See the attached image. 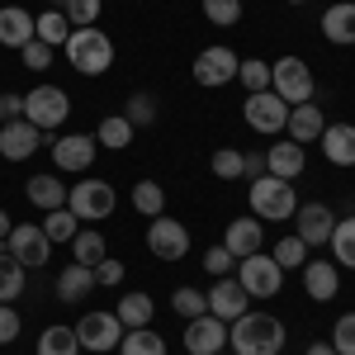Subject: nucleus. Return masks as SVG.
I'll list each match as a JSON object with an SVG mask.
<instances>
[{
	"label": "nucleus",
	"mask_w": 355,
	"mask_h": 355,
	"mask_svg": "<svg viewBox=\"0 0 355 355\" xmlns=\"http://www.w3.org/2000/svg\"><path fill=\"white\" fill-rule=\"evenodd\" d=\"M284 341L289 331L275 313H242L237 322H227V346L237 355H279Z\"/></svg>",
	"instance_id": "f257e3e1"
},
{
	"label": "nucleus",
	"mask_w": 355,
	"mask_h": 355,
	"mask_svg": "<svg viewBox=\"0 0 355 355\" xmlns=\"http://www.w3.org/2000/svg\"><path fill=\"white\" fill-rule=\"evenodd\" d=\"M67 62L81 71V76H105L114 67V38L105 33V28L85 24V28H71V38H67Z\"/></svg>",
	"instance_id": "f03ea898"
},
{
	"label": "nucleus",
	"mask_w": 355,
	"mask_h": 355,
	"mask_svg": "<svg viewBox=\"0 0 355 355\" xmlns=\"http://www.w3.org/2000/svg\"><path fill=\"white\" fill-rule=\"evenodd\" d=\"M246 204H251V218H261V223H284V218H294L299 194H294V180H279V175H270V171H266L261 180H251Z\"/></svg>",
	"instance_id": "7ed1b4c3"
},
{
	"label": "nucleus",
	"mask_w": 355,
	"mask_h": 355,
	"mask_svg": "<svg viewBox=\"0 0 355 355\" xmlns=\"http://www.w3.org/2000/svg\"><path fill=\"white\" fill-rule=\"evenodd\" d=\"M24 119L33 123V128L53 133V128H62V123L71 119V95H67L62 85H53V81L33 85V90L24 95Z\"/></svg>",
	"instance_id": "20e7f679"
},
{
	"label": "nucleus",
	"mask_w": 355,
	"mask_h": 355,
	"mask_svg": "<svg viewBox=\"0 0 355 355\" xmlns=\"http://www.w3.org/2000/svg\"><path fill=\"white\" fill-rule=\"evenodd\" d=\"M67 209L85 223H105V218H114V209H119V194H114L110 180H76V185L67 190Z\"/></svg>",
	"instance_id": "39448f33"
},
{
	"label": "nucleus",
	"mask_w": 355,
	"mask_h": 355,
	"mask_svg": "<svg viewBox=\"0 0 355 355\" xmlns=\"http://www.w3.org/2000/svg\"><path fill=\"white\" fill-rule=\"evenodd\" d=\"M270 90L294 110V105H308L313 100V67L303 57H279L270 62Z\"/></svg>",
	"instance_id": "423d86ee"
},
{
	"label": "nucleus",
	"mask_w": 355,
	"mask_h": 355,
	"mask_svg": "<svg viewBox=\"0 0 355 355\" xmlns=\"http://www.w3.org/2000/svg\"><path fill=\"white\" fill-rule=\"evenodd\" d=\"M237 67H242V57L232 53L227 43H214V48H204V53L194 57L190 76H194V85H204V90H218V85L237 81Z\"/></svg>",
	"instance_id": "0eeeda50"
},
{
	"label": "nucleus",
	"mask_w": 355,
	"mask_h": 355,
	"mask_svg": "<svg viewBox=\"0 0 355 355\" xmlns=\"http://www.w3.org/2000/svg\"><path fill=\"white\" fill-rule=\"evenodd\" d=\"M76 341H81V351H95V355L119 351V341H123V322H119V313H105V308L85 313L81 322H76Z\"/></svg>",
	"instance_id": "6e6552de"
},
{
	"label": "nucleus",
	"mask_w": 355,
	"mask_h": 355,
	"mask_svg": "<svg viewBox=\"0 0 355 355\" xmlns=\"http://www.w3.org/2000/svg\"><path fill=\"white\" fill-rule=\"evenodd\" d=\"M147 251L157 261H185L190 256V227L180 218H147Z\"/></svg>",
	"instance_id": "1a4fd4ad"
},
{
	"label": "nucleus",
	"mask_w": 355,
	"mask_h": 355,
	"mask_svg": "<svg viewBox=\"0 0 355 355\" xmlns=\"http://www.w3.org/2000/svg\"><path fill=\"white\" fill-rule=\"evenodd\" d=\"M237 279H242V289L251 299H275L284 289V270L275 266V256H261V251L237 261Z\"/></svg>",
	"instance_id": "9d476101"
},
{
	"label": "nucleus",
	"mask_w": 355,
	"mask_h": 355,
	"mask_svg": "<svg viewBox=\"0 0 355 355\" xmlns=\"http://www.w3.org/2000/svg\"><path fill=\"white\" fill-rule=\"evenodd\" d=\"M5 251H10L24 270H38V266H48L53 242H48V232H43L38 223H15V227H10V237H5Z\"/></svg>",
	"instance_id": "9b49d317"
},
{
	"label": "nucleus",
	"mask_w": 355,
	"mask_h": 355,
	"mask_svg": "<svg viewBox=\"0 0 355 355\" xmlns=\"http://www.w3.org/2000/svg\"><path fill=\"white\" fill-rule=\"evenodd\" d=\"M242 119L256 128V133L275 137V133H284V123H289V105H284L275 90H256V95L242 100Z\"/></svg>",
	"instance_id": "f8f14e48"
},
{
	"label": "nucleus",
	"mask_w": 355,
	"mask_h": 355,
	"mask_svg": "<svg viewBox=\"0 0 355 355\" xmlns=\"http://www.w3.org/2000/svg\"><path fill=\"white\" fill-rule=\"evenodd\" d=\"M53 147V166L57 171H90L95 166V152H100V142H95V133H62L48 142Z\"/></svg>",
	"instance_id": "ddd939ff"
},
{
	"label": "nucleus",
	"mask_w": 355,
	"mask_h": 355,
	"mask_svg": "<svg viewBox=\"0 0 355 355\" xmlns=\"http://www.w3.org/2000/svg\"><path fill=\"white\" fill-rule=\"evenodd\" d=\"M43 142H53V137L43 133V128H33L28 119H10V123H0V157H5V162H28Z\"/></svg>",
	"instance_id": "4468645a"
},
{
	"label": "nucleus",
	"mask_w": 355,
	"mask_h": 355,
	"mask_svg": "<svg viewBox=\"0 0 355 355\" xmlns=\"http://www.w3.org/2000/svg\"><path fill=\"white\" fill-rule=\"evenodd\" d=\"M204 299H209V313H214L218 322H237L242 313H251V294L242 289V279H237V275L214 279V289H209Z\"/></svg>",
	"instance_id": "2eb2a0df"
},
{
	"label": "nucleus",
	"mask_w": 355,
	"mask_h": 355,
	"mask_svg": "<svg viewBox=\"0 0 355 355\" xmlns=\"http://www.w3.org/2000/svg\"><path fill=\"white\" fill-rule=\"evenodd\" d=\"M223 346H227V322H218L214 313L190 318V327H185V351L190 355H218Z\"/></svg>",
	"instance_id": "dca6fc26"
},
{
	"label": "nucleus",
	"mask_w": 355,
	"mask_h": 355,
	"mask_svg": "<svg viewBox=\"0 0 355 355\" xmlns=\"http://www.w3.org/2000/svg\"><path fill=\"white\" fill-rule=\"evenodd\" d=\"M303 294L313 303H331L341 294V270L336 261H303Z\"/></svg>",
	"instance_id": "f3484780"
},
{
	"label": "nucleus",
	"mask_w": 355,
	"mask_h": 355,
	"mask_svg": "<svg viewBox=\"0 0 355 355\" xmlns=\"http://www.w3.org/2000/svg\"><path fill=\"white\" fill-rule=\"evenodd\" d=\"M294 223H299V237L313 251V246H327L331 227H336V214H331L327 204H303V209H294Z\"/></svg>",
	"instance_id": "a211bd4d"
},
{
	"label": "nucleus",
	"mask_w": 355,
	"mask_h": 355,
	"mask_svg": "<svg viewBox=\"0 0 355 355\" xmlns=\"http://www.w3.org/2000/svg\"><path fill=\"white\" fill-rule=\"evenodd\" d=\"M322 38L336 43V48H355V0H336L322 10Z\"/></svg>",
	"instance_id": "6ab92c4d"
},
{
	"label": "nucleus",
	"mask_w": 355,
	"mask_h": 355,
	"mask_svg": "<svg viewBox=\"0 0 355 355\" xmlns=\"http://www.w3.org/2000/svg\"><path fill=\"white\" fill-rule=\"evenodd\" d=\"M261 242H266V223L261 218H232L227 232H223V246H227L237 261H242V256H256Z\"/></svg>",
	"instance_id": "aec40b11"
},
{
	"label": "nucleus",
	"mask_w": 355,
	"mask_h": 355,
	"mask_svg": "<svg viewBox=\"0 0 355 355\" xmlns=\"http://www.w3.org/2000/svg\"><path fill=\"white\" fill-rule=\"evenodd\" d=\"M322 128H327V114H322V105H294L289 110V123H284V133H289V142H318L322 137Z\"/></svg>",
	"instance_id": "412c9836"
},
{
	"label": "nucleus",
	"mask_w": 355,
	"mask_h": 355,
	"mask_svg": "<svg viewBox=\"0 0 355 355\" xmlns=\"http://www.w3.org/2000/svg\"><path fill=\"white\" fill-rule=\"evenodd\" d=\"M33 43V15L24 5H0V48H24Z\"/></svg>",
	"instance_id": "4be33fe9"
},
{
	"label": "nucleus",
	"mask_w": 355,
	"mask_h": 355,
	"mask_svg": "<svg viewBox=\"0 0 355 355\" xmlns=\"http://www.w3.org/2000/svg\"><path fill=\"white\" fill-rule=\"evenodd\" d=\"M303 166H308V157H303L299 142H289V137H284V142H270V147H266V171L279 175V180H299Z\"/></svg>",
	"instance_id": "5701e85b"
},
{
	"label": "nucleus",
	"mask_w": 355,
	"mask_h": 355,
	"mask_svg": "<svg viewBox=\"0 0 355 355\" xmlns=\"http://www.w3.org/2000/svg\"><path fill=\"white\" fill-rule=\"evenodd\" d=\"M318 142L331 166H355V123H327Z\"/></svg>",
	"instance_id": "b1692460"
},
{
	"label": "nucleus",
	"mask_w": 355,
	"mask_h": 355,
	"mask_svg": "<svg viewBox=\"0 0 355 355\" xmlns=\"http://www.w3.org/2000/svg\"><path fill=\"white\" fill-rule=\"evenodd\" d=\"M24 199L33 204V209L53 214V209H67V185H62L57 175H28L24 180Z\"/></svg>",
	"instance_id": "393cba45"
},
{
	"label": "nucleus",
	"mask_w": 355,
	"mask_h": 355,
	"mask_svg": "<svg viewBox=\"0 0 355 355\" xmlns=\"http://www.w3.org/2000/svg\"><path fill=\"white\" fill-rule=\"evenodd\" d=\"M100 284H95V270L90 266H81V261H71L67 270L57 275V299L62 303H76V299H90Z\"/></svg>",
	"instance_id": "a878e982"
},
{
	"label": "nucleus",
	"mask_w": 355,
	"mask_h": 355,
	"mask_svg": "<svg viewBox=\"0 0 355 355\" xmlns=\"http://www.w3.org/2000/svg\"><path fill=\"white\" fill-rule=\"evenodd\" d=\"M114 313H119L123 331H137V327H152V322H157V303H152V294H123V299L114 303Z\"/></svg>",
	"instance_id": "bb28decb"
},
{
	"label": "nucleus",
	"mask_w": 355,
	"mask_h": 355,
	"mask_svg": "<svg viewBox=\"0 0 355 355\" xmlns=\"http://www.w3.org/2000/svg\"><path fill=\"white\" fill-rule=\"evenodd\" d=\"M33 38L38 43H48V48H67V38H71V24H67V15L62 10H43L38 19H33Z\"/></svg>",
	"instance_id": "cd10ccee"
},
{
	"label": "nucleus",
	"mask_w": 355,
	"mask_h": 355,
	"mask_svg": "<svg viewBox=\"0 0 355 355\" xmlns=\"http://www.w3.org/2000/svg\"><path fill=\"white\" fill-rule=\"evenodd\" d=\"M105 256H110V246H105V232H100V227H85V232L71 237V261H81V266L95 270Z\"/></svg>",
	"instance_id": "c85d7f7f"
},
{
	"label": "nucleus",
	"mask_w": 355,
	"mask_h": 355,
	"mask_svg": "<svg viewBox=\"0 0 355 355\" xmlns=\"http://www.w3.org/2000/svg\"><path fill=\"white\" fill-rule=\"evenodd\" d=\"M133 133H137V128L123 119V114H105V119H100V128H95V142H100V147H110V152H123V147L133 142Z\"/></svg>",
	"instance_id": "c756f323"
},
{
	"label": "nucleus",
	"mask_w": 355,
	"mask_h": 355,
	"mask_svg": "<svg viewBox=\"0 0 355 355\" xmlns=\"http://www.w3.org/2000/svg\"><path fill=\"white\" fill-rule=\"evenodd\" d=\"M119 355H166V336H162L157 327L123 331V341H119Z\"/></svg>",
	"instance_id": "7c9ffc66"
},
{
	"label": "nucleus",
	"mask_w": 355,
	"mask_h": 355,
	"mask_svg": "<svg viewBox=\"0 0 355 355\" xmlns=\"http://www.w3.org/2000/svg\"><path fill=\"white\" fill-rule=\"evenodd\" d=\"M38 355H81L76 327H62V322H53V327L38 336Z\"/></svg>",
	"instance_id": "2f4dec72"
},
{
	"label": "nucleus",
	"mask_w": 355,
	"mask_h": 355,
	"mask_svg": "<svg viewBox=\"0 0 355 355\" xmlns=\"http://www.w3.org/2000/svg\"><path fill=\"white\" fill-rule=\"evenodd\" d=\"M24 294V266L0 246V303H15Z\"/></svg>",
	"instance_id": "473e14b6"
},
{
	"label": "nucleus",
	"mask_w": 355,
	"mask_h": 355,
	"mask_svg": "<svg viewBox=\"0 0 355 355\" xmlns=\"http://www.w3.org/2000/svg\"><path fill=\"white\" fill-rule=\"evenodd\" d=\"M327 246H331V256H336L346 270H355V218H336Z\"/></svg>",
	"instance_id": "72a5a7b5"
},
{
	"label": "nucleus",
	"mask_w": 355,
	"mask_h": 355,
	"mask_svg": "<svg viewBox=\"0 0 355 355\" xmlns=\"http://www.w3.org/2000/svg\"><path fill=\"white\" fill-rule=\"evenodd\" d=\"M133 209L142 214V218H162L166 214V190L157 185V180H137L133 185Z\"/></svg>",
	"instance_id": "f704fd0d"
},
{
	"label": "nucleus",
	"mask_w": 355,
	"mask_h": 355,
	"mask_svg": "<svg viewBox=\"0 0 355 355\" xmlns=\"http://www.w3.org/2000/svg\"><path fill=\"white\" fill-rule=\"evenodd\" d=\"M275 266H279V270H303V256H308V242H303L299 232H289V237H279V242H275Z\"/></svg>",
	"instance_id": "c9c22d12"
},
{
	"label": "nucleus",
	"mask_w": 355,
	"mask_h": 355,
	"mask_svg": "<svg viewBox=\"0 0 355 355\" xmlns=\"http://www.w3.org/2000/svg\"><path fill=\"white\" fill-rule=\"evenodd\" d=\"M53 10H62L71 28H85V24H95V19H100V10H105V5H100V0H53Z\"/></svg>",
	"instance_id": "e433bc0d"
},
{
	"label": "nucleus",
	"mask_w": 355,
	"mask_h": 355,
	"mask_svg": "<svg viewBox=\"0 0 355 355\" xmlns=\"http://www.w3.org/2000/svg\"><path fill=\"white\" fill-rule=\"evenodd\" d=\"M123 119H128L133 128H152V123H157V100H152L147 90H133V95H128V110H123Z\"/></svg>",
	"instance_id": "4c0bfd02"
},
{
	"label": "nucleus",
	"mask_w": 355,
	"mask_h": 355,
	"mask_svg": "<svg viewBox=\"0 0 355 355\" xmlns=\"http://www.w3.org/2000/svg\"><path fill=\"white\" fill-rule=\"evenodd\" d=\"M38 227L48 232V242H53V246L57 242H71V237H76V214H71V209H53Z\"/></svg>",
	"instance_id": "58836bf2"
},
{
	"label": "nucleus",
	"mask_w": 355,
	"mask_h": 355,
	"mask_svg": "<svg viewBox=\"0 0 355 355\" xmlns=\"http://www.w3.org/2000/svg\"><path fill=\"white\" fill-rule=\"evenodd\" d=\"M237 81L246 85V95H256V90H270V67H266L261 57H242V67H237Z\"/></svg>",
	"instance_id": "ea45409f"
},
{
	"label": "nucleus",
	"mask_w": 355,
	"mask_h": 355,
	"mask_svg": "<svg viewBox=\"0 0 355 355\" xmlns=\"http://www.w3.org/2000/svg\"><path fill=\"white\" fill-rule=\"evenodd\" d=\"M171 308H175V313L190 322V318H204V313H209V299H204L199 289H190V284H180V289L171 294Z\"/></svg>",
	"instance_id": "a19ab883"
},
{
	"label": "nucleus",
	"mask_w": 355,
	"mask_h": 355,
	"mask_svg": "<svg viewBox=\"0 0 355 355\" xmlns=\"http://www.w3.org/2000/svg\"><path fill=\"white\" fill-rule=\"evenodd\" d=\"M204 19L214 28H232L242 19V0H204Z\"/></svg>",
	"instance_id": "79ce46f5"
},
{
	"label": "nucleus",
	"mask_w": 355,
	"mask_h": 355,
	"mask_svg": "<svg viewBox=\"0 0 355 355\" xmlns=\"http://www.w3.org/2000/svg\"><path fill=\"white\" fill-rule=\"evenodd\" d=\"M209 171H214L218 180H242V152H237V147H223V152H214Z\"/></svg>",
	"instance_id": "37998d69"
},
{
	"label": "nucleus",
	"mask_w": 355,
	"mask_h": 355,
	"mask_svg": "<svg viewBox=\"0 0 355 355\" xmlns=\"http://www.w3.org/2000/svg\"><path fill=\"white\" fill-rule=\"evenodd\" d=\"M331 351L336 355H355V313H341L331 327Z\"/></svg>",
	"instance_id": "c03bdc74"
},
{
	"label": "nucleus",
	"mask_w": 355,
	"mask_h": 355,
	"mask_svg": "<svg viewBox=\"0 0 355 355\" xmlns=\"http://www.w3.org/2000/svg\"><path fill=\"white\" fill-rule=\"evenodd\" d=\"M204 270L214 275V279H223V275H232L237 270V256H232V251H227V246H209V251H204Z\"/></svg>",
	"instance_id": "a18cd8bd"
},
{
	"label": "nucleus",
	"mask_w": 355,
	"mask_h": 355,
	"mask_svg": "<svg viewBox=\"0 0 355 355\" xmlns=\"http://www.w3.org/2000/svg\"><path fill=\"white\" fill-rule=\"evenodd\" d=\"M19 62H24L28 71H48V67H53V48L33 38V43H24V48H19Z\"/></svg>",
	"instance_id": "49530a36"
},
{
	"label": "nucleus",
	"mask_w": 355,
	"mask_h": 355,
	"mask_svg": "<svg viewBox=\"0 0 355 355\" xmlns=\"http://www.w3.org/2000/svg\"><path fill=\"white\" fill-rule=\"evenodd\" d=\"M19 331H24V322H19V313H15V303H0V346H10V341H19Z\"/></svg>",
	"instance_id": "de8ad7c7"
},
{
	"label": "nucleus",
	"mask_w": 355,
	"mask_h": 355,
	"mask_svg": "<svg viewBox=\"0 0 355 355\" xmlns=\"http://www.w3.org/2000/svg\"><path fill=\"white\" fill-rule=\"evenodd\" d=\"M123 261H114V256H105V261H100V266H95V284H100V289H114V284H123Z\"/></svg>",
	"instance_id": "09e8293b"
},
{
	"label": "nucleus",
	"mask_w": 355,
	"mask_h": 355,
	"mask_svg": "<svg viewBox=\"0 0 355 355\" xmlns=\"http://www.w3.org/2000/svg\"><path fill=\"white\" fill-rule=\"evenodd\" d=\"M10 119H24V95L0 90V123H10Z\"/></svg>",
	"instance_id": "8fccbe9b"
},
{
	"label": "nucleus",
	"mask_w": 355,
	"mask_h": 355,
	"mask_svg": "<svg viewBox=\"0 0 355 355\" xmlns=\"http://www.w3.org/2000/svg\"><path fill=\"white\" fill-rule=\"evenodd\" d=\"M242 175L246 180H261L266 175V152H242Z\"/></svg>",
	"instance_id": "3c124183"
},
{
	"label": "nucleus",
	"mask_w": 355,
	"mask_h": 355,
	"mask_svg": "<svg viewBox=\"0 0 355 355\" xmlns=\"http://www.w3.org/2000/svg\"><path fill=\"white\" fill-rule=\"evenodd\" d=\"M303 355H336V351H331V341H313V346H308Z\"/></svg>",
	"instance_id": "603ef678"
},
{
	"label": "nucleus",
	"mask_w": 355,
	"mask_h": 355,
	"mask_svg": "<svg viewBox=\"0 0 355 355\" xmlns=\"http://www.w3.org/2000/svg\"><path fill=\"white\" fill-rule=\"evenodd\" d=\"M10 227H15V223H10V214L0 209V246H5V237H10Z\"/></svg>",
	"instance_id": "864d4df0"
},
{
	"label": "nucleus",
	"mask_w": 355,
	"mask_h": 355,
	"mask_svg": "<svg viewBox=\"0 0 355 355\" xmlns=\"http://www.w3.org/2000/svg\"><path fill=\"white\" fill-rule=\"evenodd\" d=\"M284 5H308V0H284Z\"/></svg>",
	"instance_id": "5fc2aeb1"
}]
</instances>
